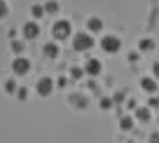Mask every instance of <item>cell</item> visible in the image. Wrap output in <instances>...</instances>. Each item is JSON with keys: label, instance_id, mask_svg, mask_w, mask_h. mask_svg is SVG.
I'll list each match as a JSON object with an SVG mask.
<instances>
[{"label": "cell", "instance_id": "12", "mask_svg": "<svg viewBox=\"0 0 159 143\" xmlns=\"http://www.w3.org/2000/svg\"><path fill=\"white\" fill-rule=\"evenodd\" d=\"M89 28H91V31H101V21H98V19H91V21H89Z\"/></svg>", "mask_w": 159, "mask_h": 143}, {"label": "cell", "instance_id": "16", "mask_svg": "<svg viewBox=\"0 0 159 143\" xmlns=\"http://www.w3.org/2000/svg\"><path fill=\"white\" fill-rule=\"evenodd\" d=\"M150 106H152V108H159V99H152V101H150Z\"/></svg>", "mask_w": 159, "mask_h": 143}, {"label": "cell", "instance_id": "1", "mask_svg": "<svg viewBox=\"0 0 159 143\" xmlns=\"http://www.w3.org/2000/svg\"><path fill=\"white\" fill-rule=\"evenodd\" d=\"M119 38H115V35H105L103 40H101V47H103V52H108V54H115V52L119 50Z\"/></svg>", "mask_w": 159, "mask_h": 143}, {"label": "cell", "instance_id": "6", "mask_svg": "<svg viewBox=\"0 0 159 143\" xmlns=\"http://www.w3.org/2000/svg\"><path fill=\"white\" fill-rule=\"evenodd\" d=\"M87 73L89 75H98L101 73V61L98 59H89L87 61Z\"/></svg>", "mask_w": 159, "mask_h": 143}, {"label": "cell", "instance_id": "5", "mask_svg": "<svg viewBox=\"0 0 159 143\" xmlns=\"http://www.w3.org/2000/svg\"><path fill=\"white\" fill-rule=\"evenodd\" d=\"M28 68H30V64H28L26 59H16V61H14V73L24 75V73H28Z\"/></svg>", "mask_w": 159, "mask_h": 143}, {"label": "cell", "instance_id": "4", "mask_svg": "<svg viewBox=\"0 0 159 143\" xmlns=\"http://www.w3.org/2000/svg\"><path fill=\"white\" fill-rule=\"evenodd\" d=\"M52 92V80L49 78H42L38 82V94H42V96H47V94Z\"/></svg>", "mask_w": 159, "mask_h": 143}, {"label": "cell", "instance_id": "8", "mask_svg": "<svg viewBox=\"0 0 159 143\" xmlns=\"http://www.w3.org/2000/svg\"><path fill=\"white\" fill-rule=\"evenodd\" d=\"M152 47H154L152 40H140V52H150Z\"/></svg>", "mask_w": 159, "mask_h": 143}, {"label": "cell", "instance_id": "13", "mask_svg": "<svg viewBox=\"0 0 159 143\" xmlns=\"http://www.w3.org/2000/svg\"><path fill=\"white\" fill-rule=\"evenodd\" d=\"M101 108L110 110V108H112V101H110V99H103V101H101Z\"/></svg>", "mask_w": 159, "mask_h": 143}, {"label": "cell", "instance_id": "11", "mask_svg": "<svg viewBox=\"0 0 159 143\" xmlns=\"http://www.w3.org/2000/svg\"><path fill=\"white\" fill-rule=\"evenodd\" d=\"M26 35H28V38H35V35H38V28H35V24H28V26H26Z\"/></svg>", "mask_w": 159, "mask_h": 143}, {"label": "cell", "instance_id": "3", "mask_svg": "<svg viewBox=\"0 0 159 143\" xmlns=\"http://www.w3.org/2000/svg\"><path fill=\"white\" fill-rule=\"evenodd\" d=\"M140 87H143L145 92L154 94V92H157V80H154V78H143V80H140Z\"/></svg>", "mask_w": 159, "mask_h": 143}, {"label": "cell", "instance_id": "14", "mask_svg": "<svg viewBox=\"0 0 159 143\" xmlns=\"http://www.w3.org/2000/svg\"><path fill=\"white\" fill-rule=\"evenodd\" d=\"M45 50H47V54H49V56H54V54H56V52H59V50H56V47H54V45H47Z\"/></svg>", "mask_w": 159, "mask_h": 143}, {"label": "cell", "instance_id": "2", "mask_svg": "<svg viewBox=\"0 0 159 143\" xmlns=\"http://www.w3.org/2000/svg\"><path fill=\"white\" fill-rule=\"evenodd\" d=\"M91 45H94V40H91L89 35H84V33L75 35V50H89Z\"/></svg>", "mask_w": 159, "mask_h": 143}, {"label": "cell", "instance_id": "9", "mask_svg": "<svg viewBox=\"0 0 159 143\" xmlns=\"http://www.w3.org/2000/svg\"><path fill=\"white\" fill-rule=\"evenodd\" d=\"M136 115H138V120H143V122H145V120H150V108H138V113H136Z\"/></svg>", "mask_w": 159, "mask_h": 143}, {"label": "cell", "instance_id": "10", "mask_svg": "<svg viewBox=\"0 0 159 143\" xmlns=\"http://www.w3.org/2000/svg\"><path fill=\"white\" fill-rule=\"evenodd\" d=\"M131 127H134V120H131V117H122V129H124V131H129Z\"/></svg>", "mask_w": 159, "mask_h": 143}, {"label": "cell", "instance_id": "7", "mask_svg": "<svg viewBox=\"0 0 159 143\" xmlns=\"http://www.w3.org/2000/svg\"><path fill=\"white\" fill-rule=\"evenodd\" d=\"M54 35H59V38H66V35H68V24H66V21L56 24V26H54Z\"/></svg>", "mask_w": 159, "mask_h": 143}, {"label": "cell", "instance_id": "15", "mask_svg": "<svg viewBox=\"0 0 159 143\" xmlns=\"http://www.w3.org/2000/svg\"><path fill=\"white\" fill-rule=\"evenodd\" d=\"M152 73H154V80H157V78H159V61L152 66Z\"/></svg>", "mask_w": 159, "mask_h": 143}]
</instances>
